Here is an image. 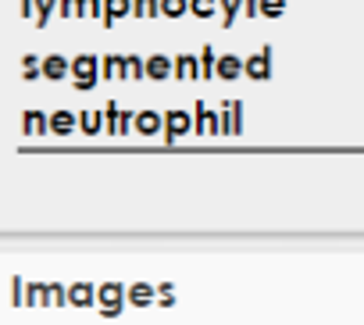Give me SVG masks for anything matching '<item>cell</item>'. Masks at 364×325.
<instances>
[{
    "mask_svg": "<svg viewBox=\"0 0 364 325\" xmlns=\"http://www.w3.org/2000/svg\"><path fill=\"white\" fill-rule=\"evenodd\" d=\"M72 79H75V90L79 93H86V90H93L97 82H104V75H100V58L97 54H79V58H72Z\"/></svg>",
    "mask_w": 364,
    "mask_h": 325,
    "instance_id": "obj_1",
    "label": "cell"
},
{
    "mask_svg": "<svg viewBox=\"0 0 364 325\" xmlns=\"http://www.w3.org/2000/svg\"><path fill=\"white\" fill-rule=\"evenodd\" d=\"M190 129H197L193 114L182 111V107H171L164 114V139H178V136H190Z\"/></svg>",
    "mask_w": 364,
    "mask_h": 325,
    "instance_id": "obj_2",
    "label": "cell"
},
{
    "mask_svg": "<svg viewBox=\"0 0 364 325\" xmlns=\"http://www.w3.org/2000/svg\"><path fill=\"white\" fill-rule=\"evenodd\" d=\"M243 79H254V82H264L272 79V47H261L247 58V68H243Z\"/></svg>",
    "mask_w": 364,
    "mask_h": 325,
    "instance_id": "obj_3",
    "label": "cell"
},
{
    "mask_svg": "<svg viewBox=\"0 0 364 325\" xmlns=\"http://www.w3.org/2000/svg\"><path fill=\"white\" fill-rule=\"evenodd\" d=\"M243 132V104L225 100L222 104V136H240Z\"/></svg>",
    "mask_w": 364,
    "mask_h": 325,
    "instance_id": "obj_4",
    "label": "cell"
},
{
    "mask_svg": "<svg viewBox=\"0 0 364 325\" xmlns=\"http://www.w3.org/2000/svg\"><path fill=\"white\" fill-rule=\"evenodd\" d=\"M193 122H197V132H200V136H222V114H218V111H211V107L197 104Z\"/></svg>",
    "mask_w": 364,
    "mask_h": 325,
    "instance_id": "obj_5",
    "label": "cell"
},
{
    "mask_svg": "<svg viewBox=\"0 0 364 325\" xmlns=\"http://www.w3.org/2000/svg\"><path fill=\"white\" fill-rule=\"evenodd\" d=\"M146 79H154V82L175 79V61L168 54H150L146 58Z\"/></svg>",
    "mask_w": 364,
    "mask_h": 325,
    "instance_id": "obj_6",
    "label": "cell"
},
{
    "mask_svg": "<svg viewBox=\"0 0 364 325\" xmlns=\"http://www.w3.org/2000/svg\"><path fill=\"white\" fill-rule=\"evenodd\" d=\"M161 129H164V114H157L154 107L136 111V132H139V136H157Z\"/></svg>",
    "mask_w": 364,
    "mask_h": 325,
    "instance_id": "obj_7",
    "label": "cell"
},
{
    "mask_svg": "<svg viewBox=\"0 0 364 325\" xmlns=\"http://www.w3.org/2000/svg\"><path fill=\"white\" fill-rule=\"evenodd\" d=\"M22 132H26V136H47V132H50V118H47L43 111L29 107V111L22 114Z\"/></svg>",
    "mask_w": 364,
    "mask_h": 325,
    "instance_id": "obj_8",
    "label": "cell"
},
{
    "mask_svg": "<svg viewBox=\"0 0 364 325\" xmlns=\"http://www.w3.org/2000/svg\"><path fill=\"white\" fill-rule=\"evenodd\" d=\"M175 79H178V82H193V79H200V58H193V54H178V58H175Z\"/></svg>",
    "mask_w": 364,
    "mask_h": 325,
    "instance_id": "obj_9",
    "label": "cell"
},
{
    "mask_svg": "<svg viewBox=\"0 0 364 325\" xmlns=\"http://www.w3.org/2000/svg\"><path fill=\"white\" fill-rule=\"evenodd\" d=\"M65 75H72V61L61 58V54H47V58H43V79L58 82V79H65Z\"/></svg>",
    "mask_w": 364,
    "mask_h": 325,
    "instance_id": "obj_10",
    "label": "cell"
},
{
    "mask_svg": "<svg viewBox=\"0 0 364 325\" xmlns=\"http://www.w3.org/2000/svg\"><path fill=\"white\" fill-rule=\"evenodd\" d=\"M132 15V0H104V26L111 29L114 22H122V18H129Z\"/></svg>",
    "mask_w": 364,
    "mask_h": 325,
    "instance_id": "obj_11",
    "label": "cell"
},
{
    "mask_svg": "<svg viewBox=\"0 0 364 325\" xmlns=\"http://www.w3.org/2000/svg\"><path fill=\"white\" fill-rule=\"evenodd\" d=\"M243 68H247V61L236 58V54H222V58H218V79H225V82L243 79Z\"/></svg>",
    "mask_w": 364,
    "mask_h": 325,
    "instance_id": "obj_12",
    "label": "cell"
},
{
    "mask_svg": "<svg viewBox=\"0 0 364 325\" xmlns=\"http://www.w3.org/2000/svg\"><path fill=\"white\" fill-rule=\"evenodd\" d=\"M75 125H79V118H75L72 111H65V107H58V111L50 114V132H54V136H72Z\"/></svg>",
    "mask_w": 364,
    "mask_h": 325,
    "instance_id": "obj_13",
    "label": "cell"
},
{
    "mask_svg": "<svg viewBox=\"0 0 364 325\" xmlns=\"http://www.w3.org/2000/svg\"><path fill=\"white\" fill-rule=\"evenodd\" d=\"M100 75H104V79H125V58L114 54V50L104 54V58H100Z\"/></svg>",
    "mask_w": 364,
    "mask_h": 325,
    "instance_id": "obj_14",
    "label": "cell"
},
{
    "mask_svg": "<svg viewBox=\"0 0 364 325\" xmlns=\"http://www.w3.org/2000/svg\"><path fill=\"white\" fill-rule=\"evenodd\" d=\"M100 304H104V314H118L122 311V286L118 282L100 286Z\"/></svg>",
    "mask_w": 364,
    "mask_h": 325,
    "instance_id": "obj_15",
    "label": "cell"
},
{
    "mask_svg": "<svg viewBox=\"0 0 364 325\" xmlns=\"http://www.w3.org/2000/svg\"><path fill=\"white\" fill-rule=\"evenodd\" d=\"M218 58L215 47H200V79H218Z\"/></svg>",
    "mask_w": 364,
    "mask_h": 325,
    "instance_id": "obj_16",
    "label": "cell"
},
{
    "mask_svg": "<svg viewBox=\"0 0 364 325\" xmlns=\"http://www.w3.org/2000/svg\"><path fill=\"white\" fill-rule=\"evenodd\" d=\"M79 129H82L86 136H97L100 129H107L104 111H82V114H79Z\"/></svg>",
    "mask_w": 364,
    "mask_h": 325,
    "instance_id": "obj_17",
    "label": "cell"
},
{
    "mask_svg": "<svg viewBox=\"0 0 364 325\" xmlns=\"http://www.w3.org/2000/svg\"><path fill=\"white\" fill-rule=\"evenodd\" d=\"M243 4H247V0H222V29L236 26V18L243 15Z\"/></svg>",
    "mask_w": 364,
    "mask_h": 325,
    "instance_id": "obj_18",
    "label": "cell"
},
{
    "mask_svg": "<svg viewBox=\"0 0 364 325\" xmlns=\"http://www.w3.org/2000/svg\"><path fill=\"white\" fill-rule=\"evenodd\" d=\"M22 79H26V82L43 79V61H40L36 54H26V58H22Z\"/></svg>",
    "mask_w": 364,
    "mask_h": 325,
    "instance_id": "obj_19",
    "label": "cell"
},
{
    "mask_svg": "<svg viewBox=\"0 0 364 325\" xmlns=\"http://www.w3.org/2000/svg\"><path fill=\"white\" fill-rule=\"evenodd\" d=\"M125 79H129V82L146 79V61H143L139 54H129V58H125Z\"/></svg>",
    "mask_w": 364,
    "mask_h": 325,
    "instance_id": "obj_20",
    "label": "cell"
},
{
    "mask_svg": "<svg viewBox=\"0 0 364 325\" xmlns=\"http://www.w3.org/2000/svg\"><path fill=\"white\" fill-rule=\"evenodd\" d=\"M132 15L136 18H157L161 15V0H132Z\"/></svg>",
    "mask_w": 364,
    "mask_h": 325,
    "instance_id": "obj_21",
    "label": "cell"
},
{
    "mask_svg": "<svg viewBox=\"0 0 364 325\" xmlns=\"http://www.w3.org/2000/svg\"><path fill=\"white\" fill-rule=\"evenodd\" d=\"M161 15H164V18L190 15V0H161Z\"/></svg>",
    "mask_w": 364,
    "mask_h": 325,
    "instance_id": "obj_22",
    "label": "cell"
},
{
    "mask_svg": "<svg viewBox=\"0 0 364 325\" xmlns=\"http://www.w3.org/2000/svg\"><path fill=\"white\" fill-rule=\"evenodd\" d=\"M61 4V0H40L36 4V15H33V26L36 29H47V22H50V11Z\"/></svg>",
    "mask_w": 364,
    "mask_h": 325,
    "instance_id": "obj_23",
    "label": "cell"
},
{
    "mask_svg": "<svg viewBox=\"0 0 364 325\" xmlns=\"http://www.w3.org/2000/svg\"><path fill=\"white\" fill-rule=\"evenodd\" d=\"M218 8H222V0H190V15L197 18H211Z\"/></svg>",
    "mask_w": 364,
    "mask_h": 325,
    "instance_id": "obj_24",
    "label": "cell"
},
{
    "mask_svg": "<svg viewBox=\"0 0 364 325\" xmlns=\"http://www.w3.org/2000/svg\"><path fill=\"white\" fill-rule=\"evenodd\" d=\"M68 297H72V304H79V307H86V304L93 300V286H90V282H75Z\"/></svg>",
    "mask_w": 364,
    "mask_h": 325,
    "instance_id": "obj_25",
    "label": "cell"
},
{
    "mask_svg": "<svg viewBox=\"0 0 364 325\" xmlns=\"http://www.w3.org/2000/svg\"><path fill=\"white\" fill-rule=\"evenodd\" d=\"M150 297H154V289H150L146 282H136V286L129 289V300H132L136 307H143V304H150Z\"/></svg>",
    "mask_w": 364,
    "mask_h": 325,
    "instance_id": "obj_26",
    "label": "cell"
},
{
    "mask_svg": "<svg viewBox=\"0 0 364 325\" xmlns=\"http://www.w3.org/2000/svg\"><path fill=\"white\" fill-rule=\"evenodd\" d=\"M58 15H61V18H82V0H61Z\"/></svg>",
    "mask_w": 364,
    "mask_h": 325,
    "instance_id": "obj_27",
    "label": "cell"
},
{
    "mask_svg": "<svg viewBox=\"0 0 364 325\" xmlns=\"http://www.w3.org/2000/svg\"><path fill=\"white\" fill-rule=\"evenodd\" d=\"M286 11V0H261V15L264 18H279Z\"/></svg>",
    "mask_w": 364,
    "mask_h": 325,
    "instance_id": "obj_28",
    "label": "cell"
},
{
    "mask_svg": "<svg viewBox=\"0 0 364 325\" xmlns=\"http://www.w3.org/2000/svg\"><path fill=\"white\" fill-rule=\"evenodd\" d=\"M118 114H122V107L114 104V100H107L104 104V122H107V132L114 136V122H118Z\"/></svg>",
    "mask_w": 364,
    "mask_h": 325,
    "instance_id": "obj_29",
    "label": "cell"
},
{
    "mask_svg": "<svg viewBox=\"0 0 364 325\" xmlns=\"http://www.w3.org/2000/svg\"><path fill=\"white\" fill-rule=\"evenodd\" d=\"M104 18V0H82V18Z\"/></svg>",
    "mask_w": 364,
    "mask_h": 325,
    "instance_id": "obj_30",
    "label": "cell"
},
{
    "mask_svg": "<svg viewBox=\"0 0 364 325\" xmlns=\"http://www.w3.org/2000/svg\"><path fill=\"white\" fill-rule=\"evenodd\" d=\"M36 4H40V0H18V15H22V18L36 15Z\"/></svg>",
    "mask_w": 364,
    "mask_h": 325,
    "instance_id": "obj_31",
    "label": "cell"
},
{
    "mask_svg": "<svg viewBox=\"0 0 364 325\" xmlns=\"http://www.w3.org/2000/svg\"><path fill=\"white\" fill-rule=\"evenodd\" d=\"M243 15H247V18H257V15H261V0H247V4H243Z\"/></svg>",
    "mask_w": 364,
    "mask_h": 325,
    "instance_id": "obj_32",
    "label": "cell"
}]
</instances>
